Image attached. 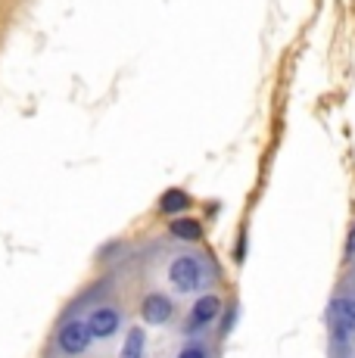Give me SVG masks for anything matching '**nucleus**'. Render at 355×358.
<instances>
[{
	"label": "nucleus",
	"mask_w": 355,
	"mask_h": 358,
	"mask_svg": "<svg viewBox=\"0 0 355 358\" xmlns=\"http://www.w3.org/2000/svg\"><path fill=\"white\" fill-rule=\"evenodd\" d=\"M140 315L147 324H166V321L172 318V302H168L162 293H150L147 299H143Z\"/></svg>",
	"instance_id": "4"
},
{
	"label": "nucleus",
	"mask_w": 355,
	"mask_h": 358,
	"mask_svg": "<svg viewBox=\"0 0 355 358\" xmlns=\"http://www.w3.org/2000/svg\"><path fill=\"white\" fill-rule=\"evenodd\" d=\"M143 330L134 327L131 334H128V340H125V346H122V355L119 358H143Z\"/></svg>",
	"instance_id": "8"
},
{
	"label": "nucleus",
	"mask_w": 355,
	"mask_h": 358,
	"mask_svg": "<svg viewBox=\"0 0 355 358\" xmlns=\"http://www.w3.org/2000/svg\"><path fill=\"white\" fill-rule=\"evenodd\" d=\"M159 206H162V212H166V215H181V212L190 206V196L184 194V190H168V194H162Z\"/></svg>",
	"instance_id": "7"
},
{
	"label": "nucleus",
	"mask_w": 355,
	"mask_h": 358,
	"mask_svg": "<svg viewBox=\"0 0 355 358\" xmlns=\"http://www.w3.org/2000/svg\"><path fill=\"white\" fill-rule=\"evenodd\" d=\"M172 234L175 237H181V240H200V224L190 222V218H175Z\"/></svg>",
	"instance_id": "9"
},
{
	"label": "nucleus",
	"mask_w": 355,
	"mask_h": 358,
	"mask_svg": "<svg viewBox=\"0 0 355 358\" xmlns=\"http://www.w3.org/2000/svg\"><path fill=\"white\" fill-rule=\"evenodd\" d=\"M331 324H333V334L343 340L355 330V302L340 296V299L331 302Z\"/></svg>",
	"instance_id": "2"
},
{
	"label": "nucleus",
	"mask_w": 355,
	"mask_h": 358,
	"mask_svg": "<svg viewBox=\"0 0 355 358\" xmlns=\"http://www.w3.org/2000/svg\"><path fill=\"white\" fill-rule=\"evenodd\" d=\"M91 330H87V324H81V321H72V324L63 327V334H59V349L69 355H81L87 346H91Z\"/></svg>",
	"instance_id": "3"
},
{
	"label": "nucleus",
	"mask_w": 355,
	"mask_h": 358,
	"mask_svg": "<svg viewBox=\"0 0 355 358\" xmlns=\"http://www.w3.org/2000/svg\"><path fill=\"white\" fill-rule=\"evenodd\" d=\"M218 315V299L212 293H206V296H200L196 299V306H194V324H209Z\"/></svg>",
	"instance_id": "6"
},
{
	"label": "nucleus",
	"mask_w": 355,
	"mask_h": 358,
	"mask_svg": "<svg viewBox=\"0 0 355 358\" xmlns=\"http://www.w3.org/2000/svg\"><path fill=\"white\" fill-rule=\"evenodd\" d=\"M178 358H206V352H203L200 346H184V349H181V355H178Z\"/></svg>",
	"instance_id": "10"
},
{
	"label": "nucleus",
	"mask_w": 355,
	"mask_h": 358,
	"mask_svg": "<svg viewBox=\"0 0 355 358\" xmlns=\"http://www.w3.org/2000/svg\"><path fill=\"white\" fill-rule=\"evenodd\" d=\"M168 280L175 284L178 293H194L203 284V265L196 256H178L168 268Z\"/></svg>",
	"instance_id": "1"
},
{
	"label": "nucleus",
	"mask_w": 355,
	"mask_h": 358,
	"mask_svg": "<svg viewBox=\"0 0 355 358\" xmlns=\"http://www.w3.org/2000/svg\"><path fill=\"white\" fill-rule=\"evenodd\" d=\"M349 256H355V231H352V237H349Z\"/></svg>",
	"instance_id": "11"
},
{
	"label": "nucleus",
	"mask_w": 355,
	"mask_h": 358,
	"mask_svg": "<svg viewBox=\"0 0 355 358\" xmlns=\"http://www.w3.org/2000/svg\"><path fill=\"white\" fill-rule=\"evenodd\" d=\"M87 330H91V336H113L115 330H119V312L115 308H97V312L87 318Z\"/></svg>",
	"instance_id": "5"
}]
</instances>
